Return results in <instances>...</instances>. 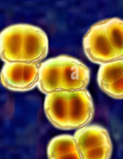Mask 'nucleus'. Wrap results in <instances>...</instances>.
<instances>
[{"label": "nucleus", "instance_id": "obj_7", "mask_svg": "<svg viewBox=\"0 0 123 159\" xmlns=\"http://www.w3.org/2000/svg\"><path fill=\"white\" fill-rule=\"evenodd\" d=\"M97 79L104 93L114 99H123V60L101 65Z\"/></svg>", "mask_w": 123, "mask_h": 159}, {"label": "nucleus", "instance_id": "obj_4", "mask_svg": "<svg viewBox=\"0 0 123 159\" xmlns=\"http://www.w3.org/2000/svg\"><path fill=\"white\" fill-rule=\"evenodd\" d=\"M87 57L97 64L123 60V20L109 18L89 28L83 39Z\"/></svg>", "mask_w": 123, "mask_h": 159}, {"label": "nucleus", "instance_id": "obj_6", "mask_svg": "<svg viewBox=\"0 0 123 159\" xmlns=\"http://www.w3.org/2000/svg\"><path fill=\"white\" fill-rule=\"evenodd\" d=\"M40 63L6 62L1 71V81L6 88L24 92L38 85Z\"/></svg>", "mask_w": 123, "mask_h": 159}, {"label": "nucleus", "instance_id": "obj_2", "mask_svg": "<svg viewBox=\"0 0 123 159\" xmlns=\"http://www.w3.org/2000/svg\"><path fill=\"white\" fill-rule=\"evenodd\" d=\"M94 102L87 89L47 94L44 111L48 120L61 130H78L88 126L94 116Z\"/></svg>", "mask_w": 123, "mask_h": 159}, {"label": "nucleus", "instance_id": "obj_1", "mask_svg": "<svg viewBox=\"0 0 123 159\" xmlns=\"http://www.w3.org/2000/svg\"><path fill=\"white\" fill-rule=\"evenodd\" d=\"M48 51V37L38 26L18 23L7 26L1 32L0 53L6 63H40Z\"/></svg>", "mask_w": 123, "mask_h": 159}, {"label": "nucleus", "instance_id": "obj_5", "mask_svg": "<svg viewBox=\"0 0 123 159\" xmlns=\"http://www.w3.org/2000/svg\"><path fill=\"white\" fill-rule=\"evenodd\" d=\"M74 138L82 159H110L112 143L108 130L99 125H88L75 131Z\"/></svg>", "mask_w": 123, "mask_h": 159}, {"label": "nucleus", "instance_id": "obj_8", "mask_svg": "<svg viewBox=\"0 0 123 159\" xmlns=\"http://www.w3.org/2000/svg\"><path fill=\"white\" fill-rule=\"evenodd\" d=\"M48 159H82L74 136L61 134L51 140L47 146Z\"/></svg>", "mask_w": 123, "mask_h": 159}, {"label": "nucleus", "instance_id": "obj_3", "mask_svg": "<svg viewBox=\"0 0 123 159\" xmlns=\"http://www.w3.org/2000/svg\"><path fill=\"white\" fill-rule=\"evenodd\" d=\"M90 71L80 60L67 55L49 58L40 65L38 88L45 94L86 89Z\"/></svg>", "mask_w": 123, "mask_h": 159}]
</instances>
